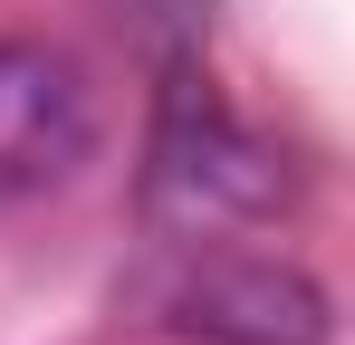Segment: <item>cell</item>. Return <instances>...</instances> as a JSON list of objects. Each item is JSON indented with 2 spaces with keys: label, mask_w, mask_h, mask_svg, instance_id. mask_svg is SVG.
<instances>
[{
  "label": "cell",
  "mask_w": 355,
  "mask_h": 345,
  "mask_svg": "<svg viewBox=\"0 0 355 345\" xmlns=\"http://www.w3.org/2000/svg\"><path fill=\"white\" fill-rule=\"evenodd\" d=\"M154 317L192 345H327V288L288 259L192 240V259L164 278Z\"/></svg>",
  "instance_id": "obj_2"
},
{
  "label": "cell",
  "mask_w": 355,
  "mask_h": 345,
  "mask_svg": "<svg viewBox=\"0 0 355 345\" xmlns=\"http://www.w3.org/2000/svg\"><path fill=\"white\" fill-rule=\"evenodd\" d=\"M96 87L49 39H0V202H29L87 163Z\"/></svg>",
  "instance_id": "obj_3"
},
{
  "label": "cell",
  "mask_w": 355,
  "mask_h": 345,
  "mask_svg": "<svg viewBox=\"0 0 355 345\" xmlns=\"http://www.w3.org/2000/svg\"><path fill=\"white\" fill-rule=\"evenodd\" d=\"M288 202H297V163L202 67H173L154 106V144H144V221L173 240H231V230L279 221Z\"/></svg>",
  "instance_id": "obj_1"
}]
</instances>
